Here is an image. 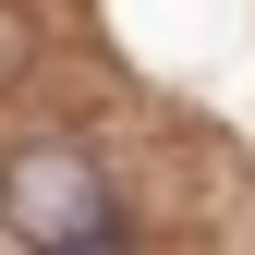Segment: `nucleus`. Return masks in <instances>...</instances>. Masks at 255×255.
Returning <instances> with one entry per match:
<instances>
[{
	"instance_id": "obj_1",
	"label": "nucleus",
	"mask_w": 255,
	"mask_h": 255,
	"mask_svg": "<svg viewBox=\"0 0 255 255\" xmlns=\"http://www.w3.org/2000/svg\"><path fill=\"white\" fill-rule=\"evenodd\" d=\"M0 219H12L37 255H122L110 182H98V158H73V146H24L12 170H0Z\"/></svg>"
}]
</instances>
